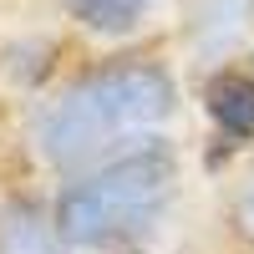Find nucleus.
I'll return each mask as SVG.
<instances>
[{"instance_id":"obj_5","label":"nucleus","mask_w":254,"mask_h":254,"mask_svg":"<svg viewBox=\"0 0 254 254\" xmlns=\"http://www.w3.org/2000/svg\"><path fill=\"white\" fill-rule=\"evenodd\" d=\"M71 46L61 31H15L0 41V107L26 112L41 102L71 66Z\"/></svg>"},{"instance_id":"obj_1","label":"nucleus","mask_w":254,"mask_h":254,"mask_svg":"<svg viewBox=\"0 0 254 254\" xmlns=\"http://www.w3.org/2000/svg\"><path fill=\"white\" fill-rule=\"evenodd\" d=\"M183 117V71L163 46H122L71 66L56 87L15 112L20 153L41 178H71Z\"/></svg>"},{"instance_id":"obj_2","label":"nucleus","mask_w":254,"mask_h":254,"mask_svg":"<svg viewBox=\"0 0 254 254\" xmlns=\"http://www.w3.org/2000/svg\"><path fill=\"white\" fill-rule=\"evenodd\" d=\"M183 193L188 158L173 132H158L51 183V214L76 254H158Z\"/></svg>"},{"instance_id":"obj_3","label":"nucleus","mask_w":254,"mask_h":254,"mask_svg":"<svg viewBox=\"0 0 254 254\" xmlns=\"http://www.w3.org/2000/svg\"><path fill=\"white\" fill-rule=\"evenodd\" d=\"M173 51L193 76L239 66L254 51V0H178Z\"/></svg>"},{"instance_id":"obj_9","label":"nucleus","mask_w":254,"mask_h":254,"mask_svg":"<svg viewBox=\"0 0 254 254\" xmlns=\"http://www.w3.org/2000/svg\"><path fill=\"white\" fill-rule=\"evenodd\" d=\"M244 66H249V71H254V51H249V56H244Z\"/></svg>"},{"instance_id":"obj_8","label":"nucleus","mask_w":254,"mask_h":254,"mask_svg":"<svg viewBox=\"0 0 254 254\" xmlns=\"http://www.w3.org/2000/svg\"><path fill=\"white\" fill-rule=\"evenodd\" d=\"M219 224L234 249L254 254V153H244L229 173V188H224V208H219Z\"/></svg>"},{"instance_id":"obj_4","label":"nucleus","mask_w":254,"mask_h":254,"mask_svg":"<svg viewBox=\"0 0 254 254\" xmlns=\"http://www.w3.org/2000/svg\"><path fill=\"white\" fill-rule=\"evenodd\" d=\"M198 112L208 127V168H229L244 153H254V71L244 66H219V71H203L198 76Z\"/></svg>"},{"instance_id":"obj_6","label":"nucleus","mask_w":254,"mask_h":254,"mask_svg":"<svg viewBox=\"0 0 254 254\" xmlns=\"http://www.w3.org/2000/svg\"><path fill=\"white\" fill-rule=\"evenodd\" d=\"M51 5L66 31L87 36L107 51H122V46H142L153 36L168 0H51Z\"/></svg>"},{"instance_id":"obj_7","label":"nucleus","mask_w":254,"mask_h":254,"mask_svg":"<svg viewBox=\"0 0 254 254\" xmlns=\"http://www.w3.org/2000/svg\"><path fill=\"white\" fill-rule=\"evenodd\" d=\"M0 254H76L51 214V188H0Z\"/></svg>"}]
</instances>
